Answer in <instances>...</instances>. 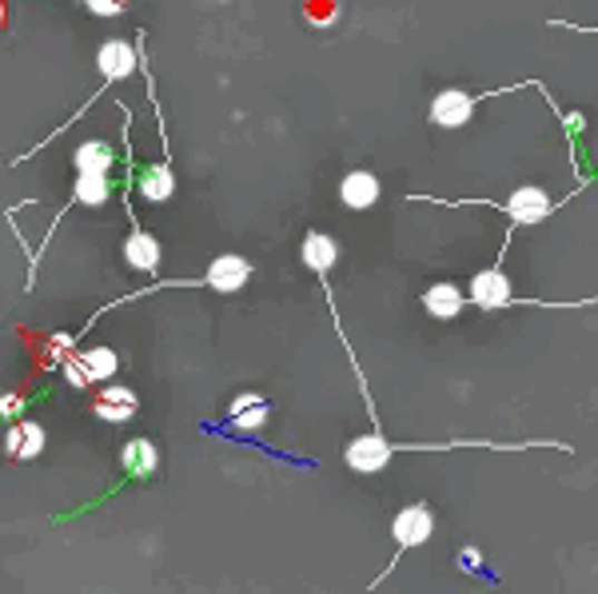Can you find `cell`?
<instances>
[{
  "instance_id": "1",
  "label": "cell",
  "mask_w": 598,
  "mask_h": 594,
  "mask_svg": "<svg viewBox=\"0 0 598 594\" xmlns=\"http://www.w3.org/2000/svg\"><path fill=\"white\" fill-rule=\"evenodd\" d=\"M455 447H483V451H527V447H555V451H570V443H555V439H531V443H491V439H451V443H391L388 435L380 432V419L371 423L367 435H355L347 447H343V463L355 471V475H375L391 463V455L399 451H455Z\"/></svg>"
},
{
  "instance_id": "2",
  "label": "cell",
  "mask_w": 598,
  "mask_h": 594,
  "mask_svg": "<svg viewBox=\"0 0 598 594\" xmlns=\"http://www.w3.org/2000/svg\"><path fill=\"white\" fill-rule=\"evenodd\" d=\"M252 276H256L252 259H244V256H216V259L208 264V271H204V276H196V279H156V284H148V288L128 291V296L112 299V304L100 307V311H96V316L88 319L85 327H80L77 339H85V336H88V327H92L96 319L105 316V311H116V307L133 304V299H140V296H153V291H164V288H208V291H219V296H236V291L247 288V279H252Z\"/></svg>"
},
{
  "instance_id": "3",
  "label": "cell",
  "mask_w": 598,
  "mask_h": 594,
  "mask_svg": "<svg viewBox=\"0 0 598 594\" xmlns=\"http://www.w3.org/2000/svg\"><path fill=\"white\" fill-rule=\"evenodd\" d=\"M120 116H124V164H128V184H124V208H128V220H133V231H128V240H124V264L140 276H156L160 268V240H156L153 231L140 228V216L133 211V188H136V152H133V116L128 108L120 105Z\"/></svg>"
},
{
  "instance_id": "4",
  "label": "cell",
  "mask_w": 598,
  "mask_h": 594,
  "mask_svg": "<svg viewBox=\"0 0 598 594\" xmlns=\"http://www.w3.org/2000/svg\"><path fill=\"white\" fill-rule=\"evenodd\" d=\"M415 204H443V208H491V211H507V220H511V228H531V224H542V220H551L555 211L562 208V204L575 200V192L567 196V200H551L547 196V188H539V184H527V188H514L511 196H507L503 204H494V200H439V196H411Z\"/></svg>"
},
{
  "instance_id": "5",
  "label": "cell",
  "mask_w": 598,
  "mask_h": 594,
  "mask_svg": "<svg viewBox=\"0 0 598 594\" xmlns=\"http://www.w3.org/2000/svg\"><path fill=\"white\" fill-rule=\"evenodd\" d=\"M519 88H539V80H522V85H507V88H494V92H463V88H443V92H435V100H431L428 108V120L435 128H463L471 116H476V108L483 105V100L491 97H507V92H519Z\"/></svg>"
},
{
  "instance_id": "6",
  "label": "cell",
  "mask_w": 598,
  "mask_h": 594,
  "mask_svg": "<svg viewBox=\"0 0 598 594\" xmlns=\"http://www.w3.org/2000/svg\"><path fill=\"white\" fill-rule=\"evenodd\" d=\"M435 535V515H431V507L428 503H408L403 511H395V518H391V538H395V555H391V563L383 566V575L371 583V591L383 583V578L395 571V563L408 551H415V546H423L428 538Z\"/></svg>"
},
{
  "instance_id": "7",
  "label": "cell",
  "mask_w": 598,
  "mask_h": 594,
  "mask_svg": "<svg viewBox=\"0 0 598 594\" xmlns=\"http://www.w3.org/2000/svg\"><path fill=\"white\" fill-rule=\"evenodd\" d=\"M514 228H507V244H511ZM507 244L499 248V259H494L491 268L476 271L471 276V288H467V296H471V307H479V311H507L514 299L511 291V276L503 271V259H507Z\"/></svg>"
},
{
  "instance_id": "8",
  "label": "cell",
  "mask_w": 598,
  "mask_h": 594,
  "mask_svg": "<svg viewBox=\"0 0 598 594\" xmlns=\"http://www.w3.org/2000/svg\"><path fill=\"white\" fill-rule=\"evenodd\" d=\"M116 367H120V359H116L112 347H85V352H77L72 359H65L68 384H77V387L112 384Z\"/></svg>"
},
{
  "instance_id": "9",
  "label": "cell",
  "mask_w": 598,
  "mask_h": 594,
  "mask_svg": "<svg viewBox=\"0 0 598 594\" xmlns=\"http://www.w3.org/2000/svg\"><path fill=\"white\" fill-rule=\"evenodd\" d=\"M136 68H140V44H136V40H105V44L96 49V72H100V80H108V85L128 80Z\"/></svg>"
},
{
  "instance_id": "10",
  "label": "cell",
  "mask_w": 598,
  "mask_h": 594,
  "mask_svg": "<svg viewBox=\"0 0 598 594\" xmlns=\"http://www.w3.org/2000/svg\"><path fill=\"white\" fill-rule=\"evenodd\" d=\"M120 467H124V479L116 483V487H108L105 498H112L120 487H128V483H144L153 479L156 467H160V451H156L153 439H128L120 451Z\"/></svg>"
},
{
  "instance_id": "11",
  "label": "cell",
  "mask_w": 598,
  "mask_h": 594,
  "mask_svg": "<svg viewBox=\"0 0 598 594\" xmlns=\"http://www.w3.org/2000/svg\"><path fill=\"white\" fill-rule=\"evenodd\" d=\"M419 307H423L431 319H459V311L471 307V296H467L459 284H451V279H439V284H431V288L419 296Z\"/></svg>"
},
{
  "instance_id": "12",
  "label": "cell",
  "mask_w": 598,
  "mask_h": 594,
  "mask_svg": "<svg viewBox=\"0 0 598 594\" xmlns=\"http://www.w3.org/2000/svg\"><path fill=\"white\" fill-rule=\"evenodd\" d=\"M300 264H304L307 271H315V276H332V268L340 264V244H335V236H327V231L312 228L304 231V244H300Z\"/></svg>"
},
{
  "instance_id": "13",
  "label": "cell",
  "mask_w": 598,
  "mask_h": 594,
  "mask_svg": "<svg viewBox=\"0 0 598 594\" xmlns=\"http://www.w3.org/2000/svg\"><path fill=\"white\" fill-rule=\"evenodd\" d=\"M383 184L375 172H367V168H352V172L340 180V200L347 204L352 211H367L375 208V200H380Z\"/></svg>"
},
{
  "instance_id": "14",
  "label": "cell",
  "mask_w": 598,
  "mask_h": 594,
  "mask_svg": "<svg viewBox=\"0 0 598 594\" xmlns=\"http://www.w3.org/2000/svg\"><path fill=\"white\" fill-rule=\"evenodd\" d=\"M136 188L148 204H168L176 196V172H171L168 156H160L156 164H144L140 176H136Z\"/></svg>"
},
{
  "instance_id": "15",
  "label": "cell",
  "mask_w": 598,
  "mask_h": 594,
  "mask_svg": "<svg viewBox=\"0 0 598 594\" xmlns=\"http://www.w3.org/2000/svg\"><path fill=\"white\" fill-rule=\"evenodd\" d=\"M136 412H140V399H136L133 387H120V384H108L92 403V415L105 423H128Z\"/></svg>"
},
{
  "instance_id": "16",
  "label": "cell",
  "mask_w": 598,
  "mask_h": 594,
  "mask_svg": "<svg viewBox=\"0 0 598 594\" xmlns=\"http://www.w3.org/2000/svg\"><path fill=\"white\" fill-rule=\"evenodd\" d=\"M40 451H45V427L40 423H12L9 427V439H4V455L9 459H20V463H29L37 459Z\"/></svg>"
},
{
  "instance_id": "17",
  "label": "cell",
  "mask_w": 598,
  "mask_h": 594,
  "mask_svg": "<svg viewBox=\"0 0 598 594\" xmlns=\"http://www.w3.org/2000/svg\"><path fill=\"white\" fill-rule=\"evenodd\" d=\"M267 415H272V403L256 392L236 395L232 407H228V423H236L239 432H259V427L267 423Z\"/></svg>"
},
{
  "instance_id": "18",
  "label": "cell",
  "mask_w": 598,
  "mask_h": 594,
  "mask_svg": "<svg viewBox=\"0 0 598 594\" xmlns=\"http://www.w3.org/2000/svg\"><path fill=\"white\" fill-rule=\"evenodd\" d=\"M112 164H116V152L108 140H85V145H77V152H72V168H77V172L112 176Z\"/></svg>"
},
{
  "instance_id": "19",
  "label": "cell",
  "mask_w": 598,
  "mask_h": 594,
  "mask_svg": "<svg viewBox=\"0 0 598 594\" xmlns=\"http://www.w3.org/2000/svg\"><path fill=\"white\" fill-rule=\"evenodd\" d=\"M85 9L96 12V17H120L128 9V0H85Z\"/></svg>"
},
{
  "instance_id": "20",
  "label": "cell",
  "mask_w": 598,
  "mask_h": 594,
  "mask_svg": "<svg viewBox=\"0 0 598 594\" xmlns=\"http://www.w3.org/2000/svg\"><path fill=\"white\" fill-rule=\"evenodd\" d=\"M551 29H567V32H590V37H598V29H587V24H575V20H547Z\"/></svg>"
}]
</instances>
